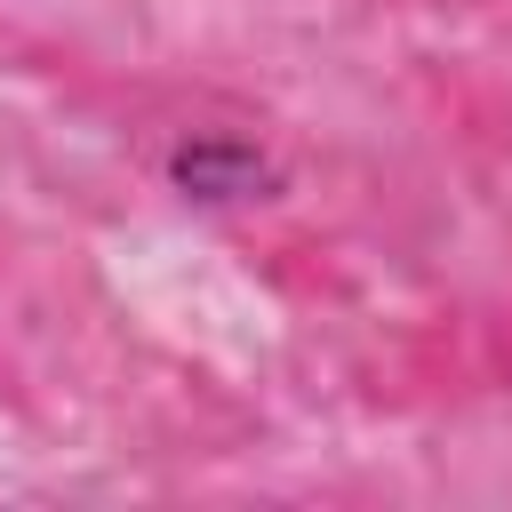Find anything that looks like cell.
Here are the masks:
<instances>
[{
	"label": "cell",
	"instance_id": "obj_1",
	"mask_svg": "<svg viewBox=\"0 0 512 512\" xmlns=\"http://www.w3.org/2000/svg\"><path fill=\"white\" fill-rule=\"evenodd\" d=\"M264 168L240 152V144H184L176 152V184L184 192H200V200H232V192H248Z\"/></svg>",
	"mask_w": 512,
	"mask_h": 512
}]
</instances>
